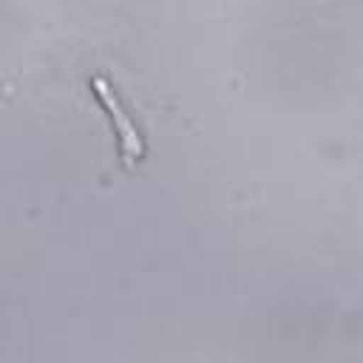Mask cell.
<instances>
[{"label": "cell", "instance_id": "6da1fadb", "mask_svg": "<svg viewBox=\"0 0 363 363\" xmlns=\"http://www.w3.org/2000/svg\"><path fill=\"white\" fill-rule=\"evenodd\" d=\"M94 88H96L99 102L108 108L111 119L116 122V128H119V133H122V153H125V159L133 162L136 156H142V139H139V133L133 130V125H130V119L125 116V111H122V105L116 102V96L111 94L108 82H105V79H94Z\"/></svg>", "mask_w": 363, "mask_h": 363}]
</instances>
